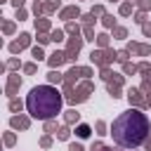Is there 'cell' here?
<instances>
[{"instance_id": "1", "label": "cell", "mask_w": 151, "mask_h": 151, "mask_svg": "<svg viewBox=\"0 0 151 151\" xmlns=\"http://www.w3.org/2000/svg\"><path fill=\"white\" fill-rule=\"evenodd\" d=\"M111 134L113 142L123 149H137L146 142L149 134V118L139 111V109H127L123 111L113 125H111Z\"/></svg>"}, {"instance_id": "2", "label": "cell", "mask_w": 151, "mask_h": 151, "mask_svg": "<svg viewBox=\"0 0 151 151\" xmlns=\"http://www.w3.org/2000/svg\"><path fill=\"white\" fill-rule=\"evenodd\" d=\"M26 109L33 118L50 120L61 111V94L50 85H38L31 90V94L26 99Z\"/></svg>"}, {"instance_id": "3", "label": "cell", "mask_w": 151, "mask_h": 151, "mask_svg": "<svg viewBox=\"0 0 151 151\" xmlns=\"http://www.w3.org/2000/svg\"><path fill=\"white\" fill-rule=\"evenodd\" d=\"M90 57H92V61H97V64H106V61H111V59L118 57V54H113V52H92Z\"/></svg>"}, {"instance_id": "4", "label": "cell", "mask_w": 151, "mask_h": 151, "mask_svg": "<svg viewBox=\"0 0 151 151\" xmlns=\"http://www.w3.org/2000/svg\"><path fill=\"white\" fill-rule=\"evenodd\" d=\"M26 45H28V35H26V33H21V35H19V40L9 45V50H12V52H19V50H21V47H26Z\"/></svg>"}, {"instance_id": "5", "label": "cell", "mask_w": 151, "mask_h": 151, "mask_svg": "<svg viewBox=\"0 0 151 151\" xmlns=\"http://www.w3.org/2000/svg\"><path fill=\"white\" fill-rule=\"evenodd\" d=\"M68 59V54H64V52H54L52 57H50V66H59V64H64Z\"/></svg>"}, {"instance_id": "6", "label": "cell", "mask_w": 151, "mask_h": 151, "mask_svg": "<svg viewBox=\"0 0 151 151\" xmlns=\"http://www.w3.org/2000/svg\"><path fill=\"white\" fill-rule=\"evenodd\" d=\"M61 17H64V19H71V17H78V7H68V9H64V12H61Z\"/></svg>"}, {"instance_id": "7", "label": "cell", "mask_w": 151, "mask_h": 151, "mask_svg": "<svg viewBox=\"0 0 151 151\" xmlns=\"http://www.w3.org/2000/svg\"><path fill=\"white\" fill-rule=\"evenodd\" d=\"M127 97H130V101H134V104H142V97H139V90H130V92H127Z\"/></svg>"}, {"instance_id": "8", "label": "cell", "mask_w": 151, "mask_h": 151, "mask_svg": "<svg viewBox=\"0 0 151 151\" xmlns=\"http://www.w3.org/2000/svg\"><path fill=\"white\" fill-rule=\"evenodd\" d=\"M47 78H50V83H61V73L59 71H50Z\"/></svg>"}, {"instance_id": "9", "label": "cell", "mask_w": 151, "mask_h": 151, "mask_svg": "<svg viewBox=\"0 0 151 151\" xmlns=\"http://www.w3.org/2000/svg\"><path fill=\"white\" fill-rule=\"evenodd\" d=\"M12 125L14 127H28V120L26 118H12Z\"/></svg>"}, {"instance_id": "10", "label": "cell", "mask_w": 151, "mask_h": 151, "mask_svg": "<svg viewBox=\"0 0 151 151\" xmlns=\"http://www.w3.org/2000/svg\"><path fill=\"white\" fill-rule=\"evenodd\" d=\"M130 50H134V52H139V54H149V47H146V45H130Z\"/></svg>"}, {"instance_id": "11", "label": "cell", "mask_w": 151, "mask_h": 151, "mask_svg": "<svg viewBox=\"0 0 151 151\" xmlns=\"http://www.w3.org/2000/svg\"><path fill=\"white\" fill-rule=\"evenodd\" d=\"M76 132H78V137H87L90 134V125H78Z\"/></svg>"}, {"instance_id": "12", "label": "cell", "mask_w": 151, "mask_h": 151, "mask_svg": "<svg viewBox=\"0 0 151 151\" xmlns=\"http://www.w3.org/2000/svg\"><path fill=\"white\" fill-rule=\"evenodd\" d=\"M78 116H80V113H76V111H66V120H68V123L78 120Z\"/></svg>"}, {"instance_id": "13", "label": "cell", "mask_w": 151, "mask_h": 151, "mask_svg": "<svg viewBox=\"0 0 151 151\" xmlns=\"http://www.w3.org/2000/svg\"><path fill=\"white\" fill-rule=\"evenodd\" d=\"M97 40H99V45H101V47H106V45H109V35H104V33H101V35H97Z\"/></svg>"}, {"instance_id": "14", "label": "cell", "mask_w": 151, "mask_h": 151, "mask_svg": "<svg viewBox=\"0 0 151 151\" xmlns=\"http://www.w3.org/2000/svg\"><path fill=\"white\" fill-rule=\"evenodd\" d=\"M61 35H64L61 31H54V33H52V40H54V42H59V40H61Z\"/></svg>"}, {"instance_id": "15", "label": "cell", "mask_w": 151, "mask_h": 151, "mask_svg": "<svg viewBox=\"0 0 151 151\" xmlns=\"http://www.w3.org/2000/svg\"><path fill=\"white\" fill-rule=\"evenodd\" d=\"M104 130H106V125H104V123H101V120H99V123H97V132H99V134H106V132H104Z\"/></svg>"}, {"instance_id": "16", "label": "cell", "mask_w": 151, "mask_h": 151, "mask_svg": "<svg viewBox=\"0 0 151 151\" xmlns=\"http://www.w3.org/2000/svg\"><path fill=\"white\" fill-rule=\"evenodd\" d=\"M59 139H68V130H66V127L59 130Z\"/></svg>"}, {"instance_id": "17", "label": "cell", "mask_w": 151, "mask_h": 151, "mask_svg": "<svg viewBox=\"0 0 151 151\" xmlns=\"http://www.w3.org/2000/svg\"><path fill=\"white\" fill-rule=\"evenodd\" d=\"M139 7H142V9H149V7H151V0H139Z\"/></svg>"}, {"instance_id": "18", "label": "cell", "mask_w": 151, "mask_h": 151, "mask_svg": "<svg viewBox=\"0 0 151 151\" xmlns=\"http://www.w3.org/2000/svg\"><path fill=\"white\" fill-rule=\"evenodd\" d=\"M130 12H132L130 5H123V7H120V14H130Z\"/></svg>"}, {"instance_id": "19", "label": "cell", "mask_w": 151, "mask_h": 151, "mask_svg": "<svg viewBox=\"0 0 151 151\" xmlns=\"http://www.w3.org/2000/svg\"><path fill=\"white\" fill-rule=\"evenodd\" d=\"M116 35H118V38H125L127 31H125V28H116Z\"/></svg>"}, {"instance_id": "20", "label": "cell", "mask_w": 151, "mask_h": 151, "mask_svg": "<svg viewBox=\"0 0 151 151\" xmlns=\"http://www.w3.org/2000/svg\"><path fill=\"white\" fill-rule=\"evenodd\" d=\"M33 57H35V59H42V50L35 47V50H33Z\"/></svg>"}, {"instance_id": "21", "label": "cell", "mask_w": 151, "mask_h": 151, "mask_svg": "<svg viewBox=\"0 0 151 151\" xmlns=\"http://www.w3.org/2000/svg\"><path fill=\"white\" fill-rule=\"evenodd\" d=\"M24 71H26V73H33V71H35V64H26Z\"/></svg>"}, {"instance_id": "22", "label": "cell", "mask_w": 151, "mask_h": 151, "mask_svg": "<svg viewBox=\"0 0 151 151\" xmlns=\"http://www.w3.org/2000/svg\"><path fill=\"white\" fill-rule=\"evenodd\" d=\"M137 71V66H132V64H125V73H134Z\"/></svg>"}, {"instance_id": "23", "label": "cell", "mask_w": 151, "mask_h": 151, "mask_svg": "<svg viewBox=\"0 0 151 151\" xmlns=\"http://www.w3.org/2000/svg\"><path fill=\"white\" fill-rule=\"evenodd\" d=\"M104 26H113V17H104Z\"/></svg>"}, {"instance_id": "24", "label": "cell", "mask_w": 151, "mask_h": 151, "mask_svg": "<svg viewBox=\"0 0 151 151\" xmlns=\"http://www.w3.org/2000/svg\"><path fill=\"white\" fill-rule=\"evenodd\" d=\"M144 35H151V24H144Z\"/></svg>"}, {"instance_id": "25", "label": "cell", "mask_w": 151, "mask_h": 151, "mask_svg": "<svg viewBox=\"0 0 151 151\" xmlns=\"http://www.w3.org/2000/svg\"><path fill=\"white\" fill-rule=\"evenodd\" d=\"M68 151H83V146H80V144H71V149H68Z\"/></svg>"}, {"instance_id": "26", "label": "cell", "mask_w": 151, "mask_h": 151, "mask_svg": "<svg viewBox=\"0 0 151 151\" xmlns=\"http://www.w3.org/2000/svg\"><path fill=\"white\" fill-rule=\"evenodd\" d=\"M21 2H24V0H14V5H17V7H19V5H21Z\"/></svg>"}, {"instance_id": "27", "label": "cell", "mask_w": 151, "mask_h": 151, "mask_svg": "<svg viewBox=\"0 0 151 151\" xmlns=\"http://www.w3.org/2000/svg\"><path fill=\"white\" fill-rule=\"evenodd\" d=\"M111 2H113V0H111Z\"/></svg>"}]
</instances>
